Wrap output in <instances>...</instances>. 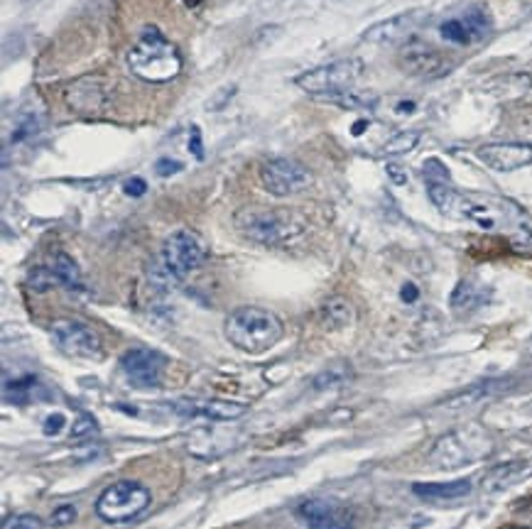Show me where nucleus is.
Instances as JSON below:
<instances>
[{
  "label": "nucleus",
  "mask_w": 532,
  "mask_h": 529,
  "mask_svg": "<svg viewBox=\"0 0 532 529\" xmlns=\"http://www.w3.org/2000/svg\"><path fill=\"white\" fill-rule=\"evenodd\" d=\"M128 69L145 84H167L182 71L180 49L174 47L155 25L145 27L140 39L128 52Z\"/></svg>",
  "instance_id": "1"
},
{
  "label": "nucleus",
  "mask_w": 532,
  "mask_h": 529,
  "mask_svg": "<svg viewBox=\"0 0 532 529\" xmlns=\"http://www.w3.org/2000/svg\"><path fill=\"white\" fill-rule=\"evenodd\" d=\"M233 226L243 238L268 248L285 245L304 233V218L292 208L246 206L236 211Z\"/></svg>",
  "instance_id": "2"
},
{
  "label": "nucleus",
  "mask_w": 532,
  "mask_h": 529,
  "mask_svg": "<svg viewBox=\"0 0 532 529\" xmlns=\"http://www.w3.org/2000/svg\"><path fill=\"white\" fill-rule=\"evenodd\" d=\"M223 334L228 343L238 350L250 355H258L270 350L285 334V326L277 314L260 307H238L228 314L223 323Z\"/></svg>",
  "instance_id": "3"
},
{
  "label": "nucleus",
  "mask_w": 532,
  "mask_h": 529,
  "mask_svg": "<svg viewBox=\"0 0 532 529\" xmlns=\"http://www.w3.org/2000/svg\"><path fill=\"white\" fill-rule=\"evenodd\" d=\"M493 451V439L481 424H464V427L447 431L434 441L429 449L427 460L434 468L454 471V468L469 466L476 460L486 458Z\"/></svg>",
  "instance_id": "4"
},
{
  "label": "nucleus",
  "mask_w": 532,
  "mask_h": 529,
  "mask_svg": "<svg viewBox=\"0 0 532 529\" xmlns=\"http://www.w3.org/2000/svg\"><path fill=\"white\" fill-rule=\"evenodd\" d=\"M153 503L150 490L137 481H118L108 485L96 500V514L108 524L130 522Z\"/></svg>",
  "instance_id": "5"
},
{
  "label": "nucleus",
  "mask_w": 532,
  "mask_h": 529,
  "mask_svg": "<svg viewBox=\"0 0 532 529\" xmlns=\"http://www.w3.org/2000/svg\"><path fill=\"white\" fill-rule=\"evenodd\" d=\"M363 74V62L361 59H338V62L324 64L316 69L302 71L295 79L297 89H302L309 96H334L348 91Z\"/></svg>",
  "instance_id": "6"
},
{
  "label": "nucleus",
  "mask_w": 532,
  "mask_h": 529,
  "mask_svg": "<svg viewBox=\"0 0 532 529\" xmlns=\"http://www.w3.org/2000/svg\"><path fill=\"white\" fill-rule=\"evenodd\" d=\"M209 255L206 243L201 240L199 233L189 231V228H180L164 238L162 248H160V264L169 275H174L177 280H182L185 275L194 272L196 267H201Z\"/></svg>",
  "instance_id": "7"
},
{
  "label": "nucleus",
  "mask_w": 532,
  "mask_h": 529,
  "mask_svg": "<svg viewBox=\"0 0 532 529\" xmlns=\"http://www.w3.org/2000/svg\"><path fill=\"white\" fill-rule=\"evenodd\" d=\"M49 334H52L57 348L67 355H74V358H101L103 355L101 336L91 326H86L84 321L57 319L49 326Z\"/></svg>",
  "instance_id": "8"
},
{
  "label": "nucleus",
  "mask_w": 532,
  "mask_h": 529,
  "mask_svg": "<svg viewBox=\"0 0 532 529\" xmlns=\"http://www.w3.org/2000/svg\"><path fill=\"white\" fill-rule=\"evenodd\" d=\"M260 184L273 196H290L311 184V174L297 159H268L260 167Z\"/></svg>",
  "instance_id": "9"
},
{
  "label": "nucleus",
  "mask_w": 532,
  "mask_h": 529,
  "mask_svg": "<svg viewBox=\"0 0 532 529\" xmlns=\"http://www.w3.org/2000/svg\"><path fill=\"white\" fill-rule=\"evenodd\" d=\"M427 194H429V201L437 206V211L444 213L447 218H454V221H476L479 226H486V228L493 226L486 206L476 204L469 196L458 194V191L452 189L449 184H427Z\"/></svg>",
  "instance_id": "10"
},
{
  "label": "nucleus",
  "mask_w": 532,
  "mask_h": 529,
  "mask_svg": "<svg viewBox=\"0 0 532 529\" xmlns=\"http://www.w3.org/2000/svg\"><path fill=\"white\" fill-rule=\"evenodd\" d=\"M297 517L307 529H353L356 514L334 498H309L297 508Z\"/></svg>",
  "instance_id": "11"
},
{
  "label": "nucleus",
  "mask_w": 532,
  "mask_h": 529,
  "mask_svg": "<svg viewBox=\"0 0 532 529\" xmlns=\"http://www.w3.org/2000/svg\"><path fill=\"white\" fill-rule=\"evenodd\" d=\"M167 358L150 348H130L121 355V368L126 377L137 387H155L162 380Z\"/></svg>",
  "instance_id": "12"
},
{
  "label": "nucleus",
  "mask_w": 532,
  "mask_h": 529,
  "mask_svg": "<svg viewBox=\"0 0 532 529\" xmlns=\"http://www.w3.org/2000/svg\"><path fill=\"white\" fill-rule=\"evenodd\" d=\"M400 69L410 76H444L449 74L452 64L447 62L439 49L424 42H410L402 47L400 57H397Z\"/></svg>",
  "instance_id": "13"
},
{
  "label": "nucleus",
  "mask_w": 532,
  "mask_h": 529,
  "mask_svg": "<svg viewBox=\"0 0 532 529\" xmlns=\"http://www.w3.org/2000/svg\"><path fill=\"white\" fill-rule=\"evenodd\" d=\"M476 157L493 172H515L532 164V143H490L476 150Z\"/></svg>",
  "instance_id": "14"
},
{
  "label": "nucleus",
  "mask_w": 532,
  "mask_h": 529,
  "mask_svg": "<svg viewBox=\"0 0 532 529\" xmlns=\"http://www.w3.org/2000/svg\"><path fill=\"white\" fill-rule=\"evenodd\" d=\"M111 101V91L105 86L101 76H84V79L74 81L67 89V103L71 111L81 113V116H91V113H101Z\"/></svg>",
  "instance_id": "15"
},
{
  "label": "nucleus",
  "mask_w": 532,
  "mask_h": 529,
  "mask_svg": "<svg viewBox=\"0 0 532 529\" xmlns=\"http://www.w3.org/2000/svg\"><path fill=\"white\" fill-rule=\"evenodd\" d=\"M182 417H206L211 422H236L248 412L246 404L228 400H182L174 404Z\"/></svg>",
  "instance_id": "16"
},
{
  "label": "nucleus",
  "mask_w": 532,
  "mask_h": 529,
  "mask_svg": "<svg viewBox=\"0 0 532 529\" xmlns=\"http://www.w3.org/2000/svg\"><path fill=\"white\" fill-rule=\"evenodd\" d=\"M422 12L420 10H412V12H402V15H395L390 17V20H383L378 25L368 27L363 32V39L366 42H373V44H395V42H402L405 37H410L412 30L422 22Z\"/></svg>",
  "instance_id": "17"
},
{
  "label": "nucleus",
  "mask_w": 532,
  "mask_h": 529,
  "mask_svg": "<svg viewBox=\"0 0 532 529\" xmlns=\"http://www.w3.org/2000/svg\"><path fill=\"white\" fill-rule=\"evenodd\" d=\"M3 392L6 400L12 404H27V402H40V400H49V392L42 382L37 380V375H17L10 380V375H6L3 380Z\"/></svg>",
  "instance_id": "18"
},
{
  "label": "nucleus",
  "mask_w": 532,
  "mask_h": 529,
  "mask_svg": "<svg viewBox=\"0 0 532 529\" xmlns=\"http://www.w3.org/2000/svg\"><path fill=\"white\" fill-rule=\"evenodd\" d=\"M530 471V463L527 460H508V463H501V466H493L481 481V487L486 492H501L506 487L515 485L517 481L527 476Z\"/></svg>",
  "instance_id": "19"
},
{
  "label": "nucleus",
  "mask_w": 532,
  "mask_h": 529,
  "mask_svg": "<svg viewBox=\"0 0 532 529\" xmlns=\"http://www.w3.org/2000/svg\"><path fill=\"white\" fill-rule=\"evenodd\" d=\"M498 387H501V382H495V380L476 382V385H471V387H466V390H461V392H456V395L442 400L437 407L447 409V412H466V409H471L474 404H479L481 400H486V397L493 395Z\"/></svg>",
  "instance_id": "20"
},
{
  "label": "nucleus",
  "mask_w": 532,
  "mask_h": 529,
  "mask_svg": "<svg viewBox=\"0 0 532 529\" xmlns=\"http://www.w3.org/2000/svg\"><path fill=\"white\" fill-rule=\"evenodd\" d=\"M412 492H415L417 498H424V500H456L469 495L471 481L458 478V481H449V483H415Z\"/></svg>",
  "instance_id": "21"
},
{
  "label": "nucleus",
  "mask_w": 532,
  "mask_h": 529,
  "mask_svg": "<svg viewBox=\"0 0 532 529\" xmlns=\"http://www.w3.org/2000/svg\"><path fill=\"white\" fill-rule=\"evenodd\" d=\"M319 321L329 331H341V328L351 326L353 323V307L351 302H346L343 296H332L322 304L319 309Z\"/></svg>",
  "instance_id": "22"
},
{
  "label": "nucleus",
  "mask_w": 532,
  "mask_h": 529,
  "mask_svg": "<svg viewBox=\"0 0 532 529\" xmlns=\"http://www.w3.org/2000/svg\"><path fill=\"white\" fill-rule=\"evenodd\" d=\"M52 272L57 275L59 285L67 287V289L71 292H79L81 287H84V282H81V270H79V264H76V260L71 258V255L67 253H57L52 258Z\"/></svg>",
  "instance_id": "23"
},
{
  "label": "nucleus",
  "mask_w": 532,
  "mask_h": 529,
  "mask_svg": "<svg viewBox=\"0 0 532 529\" xmlns=\"http://www.w3.org/2000/svg\"><path fill=\"white\" fill-rule=\"evenodd\" d=\"M351 375H353V370H351V366L348 363H334V366H329L327 370H322L319 375L314 377V382H311V387L314 390H332V387H338V385H343V382H348L351 380Z\"/></svg>",
  "instance_id": "24"
},
{
  "label": "nucleus",
  "mask_w": 532,
  "mask_h": 529,
  "mask_svg": "<svg viewBox=\"0 0 532 529\" xmlns=\"http://www.w3.org/2000/svg\"><path fill=\"white\" fill-rule=\"evenodd\" d=\"M417 143H420V132L417 130L395 132V135L380 147V154H388V157H393V154H407L417 147Z\"/></svg>",
  "instance_id": "25"
},
{
  "label": "nucleus",
  "mask_w": 532,
  "mask_h": 529,
  "mask_svg": "<svg viewBox=\"0 0 532 529\" xmlns=\"http://www.w3.org/2000/svg\"><path fill=\"white\" fill-rule=\"evenodd\" d=\"M481 302H483L481 289L469 280L458 282L456 289L452 292V307L454 309H474V307H479Z\"/></svg>",
  "instance_id": "26"
},
{
  "label": "nucleus",
  "mask_w": 532,
  "mask_h": 529,
  "mask_svg": "<svg viewBox=\"0 0 532 529\" xmlns=\"http://www.w3.org/2000/svg\"><path fill=\"white\" fill-rule=\"evenodd\" d=\"M461 20L466 22V27H469L471 32V37H474V42H479V39H483L486 35L490 32V17L488 12L483 10V8H471L469 12H466Z\"/></svg>",
  "instance_id": "27"
},
{
  "label": "nucleus",
  "mask_w": 532,
  "mask_h": 529,
  "mask_svg": "<svg viewBox=\"0 0 532 529\" xmlns=\"http://www.w3.org/2000/svg\"><path fill=\"white\" fill-rule=\"evenodd\" d=\"M439 32H442L444 39H449V42H454V44H471L474 42L469 27H466V22L461 20V17H454V20L442 22Z\"/></svg>",
  "instance_id": "28"
},
{
  "label": "nucleus",
  "mask_w": 532,
  "mask_h": 529,
  "mask_svg": "<svg viewBox=\"0 0 532 529\" xmlns=\"http://www.w3.org/2000/svg\"><path fill=\"white\" fill-rule=\"evenodd\" d=\"M329 103H336L338 108H366V106H373L375 103V96H368V93H356V91H341V93H334V96H327Z\"/></svg>",
  "instance_id": "29"
},
{
  "label": "nucleus",
  "mask_w": 532,
  "mask_h": 529,
  "mask_svg": "<svg viewBox=\"0 0 532 529\" xmlns=\"http://www.w3.org/2000/svg\"><path fill=\"white\" fill-rule=\"evenodd\" d=\"M101 434V427H98V422H96L91 414H86V412H81L79 417L74 419V424H71V439H76V441H84V439H96V436Z\"/></svg>",
  "instance_id": "30"
},
{
  "label": "nucleus",
  "mask_w": 532,
  "mask_h": 529,
  "mask_svg": "<svg viewBox=\"0 0 532 529\" xmlns=\"http://www.w3.org/2000/svg\"><path fill=\"white\" fill-rule=\"evenodd\" d=\"M27 285L35 292H47L52 289L54 285H59V280L52 272V267H35V270L30 272V277H27Z\"/></svg>",
  "instance_id": "31"
},
{
  "label": "nucleus",
  "mask_w": 532,
  "mask_h": 529,
  "mask_svg": "<svg viewBox=\"0 0 532 529\" xmlns=\"http://www.w3.org/2000/svg\"><path fill=\"white\" fill-rule=\"evenodd\" d=\"M422 174H424L427 184H449V179H452V177H449V170L439 162L437 157L427 159V162L422 164Z\"/></svg>",
  "instance_id": "32"
},
{
  "label": "nucleus",
  "mask_w": 532,
  "mask_h": 529,
  "mask_svg": "<svg viewBox=\"0 0 532 529\" xmlns=\"http://www.w3.org/2000/svg\"><path fill=\"white\" fill-rule=\"evenodd\" d=\"M3 529H42V522L35 514H12L6 519Z\"/></svg>",
  "instance_id": "33"
},
{
  "label": "nucleus",
  "mask_w": 532,
  "mask_h": 529,
  "mask_svg": "<svg viewBox=\"0 0 532 529\" xmlns=\"http://www.w3.org/2000/svg\"><path fill=\"white\" fill-rule=\"evenodd\" d=\"M37 127H40L37 125V118H35V116H25L20 120V125L15 127V135H12V140H15V143H20V140L35 135V132H37Z\"/></svg>",
  "instance_id": "34"
},
{
  "label": "nucleus",
  "mask_w": 532,
  "mask_h": 529,
  "mask_svg": "<svg viewBox=\"0 0 532 529\" xmlns=\"http://www.w3.org/2000/svg\"><path fill=\"white\" fill-rule=\"evenodd\" d=\"M76 519V508L74 505H62L52 512V524L54 527H67Z\"/></svg>",
  "instance_id": "35"
},
{
  "label": "nucleus",
  "mask_w": 532,
  "mask_h": 529,
  "mask_svg": "<svg viewBox=\"0 0 532 529\" xmlns=\"http://www.w3.org/2000/svg\"><path fill=\"white\" fill-rule=\"evenodd\" d=\"M155 172H157L160 177H172L177 174V172H182V162H177V159L172 157H160L157 164H155Z\"/></svg>",
  "instance_id": "36"
},
{
  "label": "nucleus",
  "mask_w": 532,
  "mask_h": 529,
  "mask_svg": "<svg viewBox=\"0 0 532 529\" xmlns=\"http://www.w3.org/2000/svg\"><path fill=\"white\" fill-rule=\"evenodd\" d=\"M64 424H67V419H64V414H52V417L44 419L42 429H44V434H47V436H54V434H59V431H62Z\"/></svg>",
  "instance_id": "37"
},
{
  "label": "nucleus",
  "mask_w": 532,
  "mask_h": 529,
  "mask_svg": "<svg viewBox=\"0 0 532 529\" xmlns=\"http://www.w3.org/2000/svg\"><path fill=\"white\" fill-rule=\"evenodd\" d=\"M145 191H148V184H145V179H140V177H130V179L126 181V194L132 196V199L143 196Z\"/></svg>",
  "instance_id": "38"
},
{
  "label": "nucleus",
  "mask_w": 532,
  "mask_h": 529,
  "mask_svg": "<svg viewBox=\"0 0 532 529\" xmlns=\"http://www.w3.org/2000/svg\"><path fill=\"white\" fill-rule=\"evenodd\" d=\"M385 172H388V177H390V181H393V184H397V186L407 184V172L402 170L400 164L390 162L388 167H385Z\"/></svg>",
  "instance_id": "39"
},
{
  "label": "nucleus",
  "mask_w": 532,
  "mask_h": 529,
  "mask_svg": "<svg viewBox=\"0 0 532 529\" xmlns=\"http://www.w3.org/2000/svg\"><path fill=\"white\" fill-rule=\"evenodd\" d=\"M189 152L194 154L196 159H201L204 157V145H201V132H199V127H191V135H189Z\"/></svg>",
  "instance_id": "40"
},
{
  "label": "nucleus",
  "mask_w": 532,
  "mask_h": 529,
  "mask_svg": "<svg viewBox=\"0 0 532 529\" xmlns=\"http://www.w3.org/2000/svg\"><path fill=\"white\" fill-rule=\"evenodd\" d=\"M400 296H402V302L412 304L417 302V296H420V289H417V285H412V282H405L400 289Z\"/></svg>",
  "instance_id": "41"
},
{
  "label": "nucleus",
  "mask_w": 532,
  "mask_h": 529,
  "mask_svg": "<svg viewBox=\"0 0 532 529\" xmlns=\"http://www.w3.org/2000/svg\"><path fill=\"white\" fill-rule=\"evenodd\" d=\"M366 127V120H359L356 125H353V135H361V130Z\"/></svg>",
  "instance_id": "42"
},
{
  "label": "nucleus",
  "mask_w": 532,
  "mask_h": 529,
  "mask_svg": "<svg viewBox=\"0 0 532 529\" xmlns=\"http://www.w3.org/2000/svg\"><path fill=\"white\" fill-rule=\"evenodd\" d=\"M412 108H415V103H400V106H397V113H402V111H412Z\"/></svg>",
  "instance_id": "43"
},
{
  "label": "nucleus",
  "mask_w": 532,
  "mask_h": 529,
  "mask_svg": "<svg viewBox=\"0 0 532 529\" xmlns=\"http://www.w3.org/2000/svg\"><path fill=\"white\" fill-rule=\"evenodd\" d=\"M185 3H187V6H189V8H194V6H199L201 0H185Z\"/></svg>",
  "instance_id": "44"
}]
</instances>
